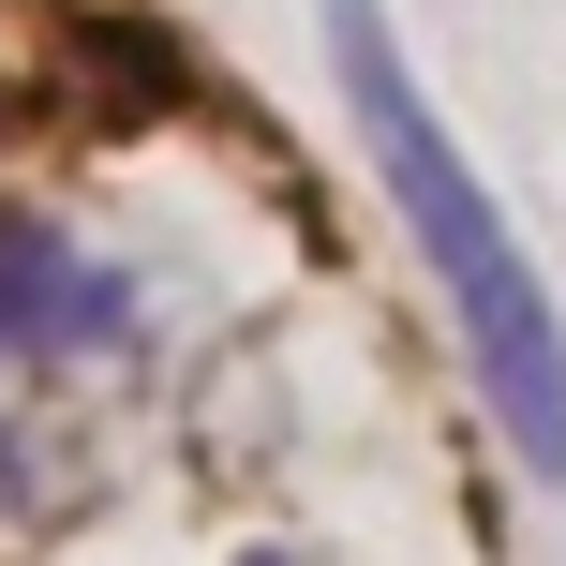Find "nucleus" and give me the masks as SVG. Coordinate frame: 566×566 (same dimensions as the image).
Wrapping results in <instances>:
<instances>
[{
    "instance_id": "1",
    "label": "nucleus",
    "mask_w": 566,
    "mask_h": 566,
    "mask_svg": "<svg viewBox=\"0 0 566 566\" xmlns=\"http://www.w3.org/2000/svg\"><path fill=\"white\" fill-rule=\"evenodd\" d=\"M328 60H343L358 135H373V179H388V209H402V254L432 269V298H448V328H462V373H478L492 432L522 448V478H566V298H552V269L522 254L507 195L462 165V135L418 90L388 0H328Z\"/></svg>"
},
{
    "instance_id": "2",
    "label": "nucleus",
    "mask_w": 566,
    "mask_h": 566,
    "mask_svg": "<svg viewBox=\"0 0 566 566\" xmlns=\"http://www.w3.org/2000/svg\"><path fill=\"white\" fill-rule=\"evenodd\" d=\"M119 328H135V283L90 254V239H60V224L15 209V224H0V388L119 358Z\"/></svg>"
},
{
    "instance_id": "3",
    "label": "nucleus",
    "mask_w": 566,
    "mask_h": 566,
    "mask_svg": "<svg viewBox=\"0 0 566 566\" xmlns=\"http://www.w3.org/2000/svg\"><path fill=\"white\" fill-rule=\"evenodd\" d=\"M239 566H313V552H239Z\"/></svg>"
}]
</instances>
